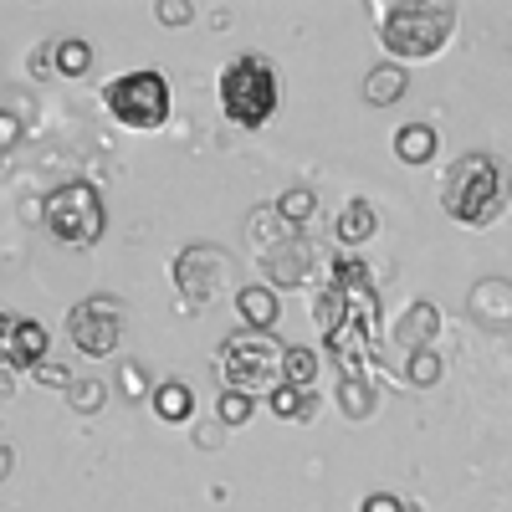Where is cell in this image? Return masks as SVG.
I'll return each mask as SVG.
<instances>
[{
	"mask_svg": "<svg viewBox=\"0 0 512 512\" xmlns=\"http://www.w3.org/2000/svg\"><path fill=\"white\" fill-rule=\"evenodd\" d=\"M369 21L379 31V47L390 52V62H431L456 41L461 11L451 0H400V6H379L374 0Z\"/></svg>",
	"mask_w": 512,
	"mask_h": 512,
	"instance_id": "cell-1",
	"label": "cell"
},
{
	"mask_svg": "<svg viewBox=\"0 0 512 512\" xmlns=\"http://www.w3.org/2000/svg\"><path fill=\"white\" fill-rule=\"evenodd\" d=\"M441 205L456 226L472 231L497 226L512 205V169L497 154H461L441 185Z\"/></svg>",
	"mask_w": 512,
	"mask_h": 512,
	"instance_id": "cell-2",
	"label": "cell"
},
{
	"mask_svg": "<svg viewBox=\"0 0 512 512\" xmlns=\"http://www.w3.org/2000/svg\"><path fill=\"white\" fill-rule=\"evenodd\" d=\"M287 344L277 333H256V328H236L221 354H216V374L221 390H241V395H272L287 384Z\"/></svg>",
	"mask_w": 512,
	"mask_h": 512,
	"instance_id": "cell-3",
	"label": "cell"
},
{
	"mask_svg": "<svg viewBox=\"0 0 512 512\" xmlns=\"http://www.w3.org/2000/svg\"><path fill=\"white\" fill-rule=\"evenodd\" d=\"M216 93H221V113L241 128H267L277 103H282V88H277V67L262 57V52H241L226 62L221 82H216Z\"/></svg>",
	"mask_w": 512,
	"mask_h": 512,
	"instance_id": "cell-4",
	"label": "cell"
},
{
	"mask_svg": "<svg viewBox=\"0 0 512 512\" xmlns=\"http://www.w3.org/2000/svg\"><path fill=\"white\" fill-rule=\"evenodd\" d=\"M103 108L113 113V123L134 128V134H154V128L169 123L175 98H169L164 72L139 67V72H118L113 82H103Z\"/></svg>",
	"mask_w": 512,
	"mask_h": 512,
	"instance_id": "cell-5",
	"label": "cell"
},
{
	"mask_svg": "<svg viewBox=\"0 0 512 512\" xmlns=\"http://www.w3.org/2000/svg\"><path fill=\"white\" fill-rule=\"evenodd\" d=\"M41 221H47V231L62 246L88 251L108 231V210H103V195L88 180H67V185H57L47 200H41Z\"/></svg>",
	"mask_w": 512,
	"mask_h": 512,
	"instance_id": "cell-6",
	"label": "cell"
},
{
	"mask_svg": "<svg viewBox=\"0 0 512 512\" xmlns=\"http://www.w3.org/2000/svg\"><path fill=\"white\" fill-rule=\"evenodd\" d=\"M123 303L108 292H93V297H82V303L67 313V338L88 354V359H113L123 349Z\"/></svg>",
	"mask_w": 512,
	"mask_h": 512,
	"instance_id": "cell-7",
	"label": "cell"
},
{
	"mask_svg": "<svg viewBox=\"0 0 512 512\" xmlns=\"http://www.w3.org/2000/svg\"><path fill=\"white\" fill-rule=\"evenodd\" d=\"M175 282L185 292V308H210L216 292L231 287V256L216 246H185L175 262Z\"/></svg>",
	"mask_w": 512,
	"mask_h": 512,
	"instance_id": "cell-8",
	"label": "cell"
},
{
	"mask_svg": "<svg viewBox=\"0 0 512 512\" xmlns=\"http://www.w3.org/2000/svg\"><path fill=\"white\" fill-rule=\"evenodd\" d=\"M47 344H52V333L36 318L6 313V328H0V359H6L11 374H31L36 364H47Z\"/></svg>",
	"mask_w": 512,
	"mask_h": 512,
	"instance_id": "cell-9",
	"label": "cell"
},
{
	"mask_svg": "<svg viewBox=\"0 0 512 512\" xmlns=\"http://www.w3.org/2000/svg\"><path fill=\"white\" fill-rule=\"evenodd\" d=\"M236 313H241L246 328L272 333L277 318H282V292L272 282H246V287H236Z\"/></svg>",
	"mask_w": 512,
	"mask_h": 512,
	"instance_id": "cell-10",
	"label": "cell"
},
{
	"mask_svg": "<svg viewBox=\"0 0 512 512\" xmlns=\"http://www.w3.org/2000/svg\"><path fill=\"white\" fill-rule=\"evenodd\" d=\"M246 241L256 246V256H272V251H282L287 241H297V231L282 221V210H277V200H272V205H256L251 216H246Z\"/></svg>",
	"mask_w": 512,
	"mask_h": 512,
	"instance_id": "cell-11",
	"label": "cell"
},
{
	"mask_svg": "<svg viewBox=\"0 0 512 512\" xmlns=\"http://www.w3.org/2000/svg\"><path fill=\"white\" fill-rule=\"evenodd\" d=\"M333 236H338V246H344V251L369 246L379 236V210L369 200H349L344 210H338V221H333Z\"/></svg>",
	"mask_w": 512,
	"mask_h": 512,
	"instance_id": "cell-12",
	"label": "cell"
},
{
	"mask_svg": "<svg viewBox=\"0 0 512 512\" xmlns=\"http://www.w3.org/2000/svg\"><path fill=\"white\" fill-rule=\"evenodd\" d=\"M349 323H354L349 292L338 287V282H323V287H313V328H318L323 338H333L338 328H349Z\"/></svg>",
	"mask_w": 512,
	"mask_h": 512,
	"instance_id": "cell-13",
	"label": "cell"
},
{
	"mask_svg": "<svg viewBox=\"0 0 512 512\" xmlns=\"http://www.w3.org/2000/svg\"><path fill=\"white\" fill-rule=\"evenodd\" d=\"M405 93H410V72H405L400 62H379V67H369V77H364V98H369V108H395Z\"/></svg>",
	"mask_w": 512,
	"mask_h": 512,
	"instance_id": "cell-14",
	"label": "cell"
},
{
	"mask_svg": "<svg viewBox=\"0 0 512 512\" xmlns=\"http://www.w3.org/2000/svg\"><path fill=\"white\" fill-rule=\"evenodd\" d=\"M149 405H154V420H164V425H185V420L195 415V395H190V384H185V379H164V384H154Z\"/></svg>",
	"mask_w": 512,
	"mask_h": 512,
	"instance_id": "cell-15",
	"label": "cell"
},
{
	"mask_svg": "<svg viewBox=\"0 0 512 512\" xmlns=\"http://www.w3.org/2000/svg\"><path fill=\"white\" fill-rule=\"evenodd\" d=\"M338 410H344L349 420H369L379 410L374 374H338Z\"/></svg>",
	"mask_w": 512,
	"mask_h": 512,
	"instance_id": "cell-16",
	"label": "cell"
},
{
	"mask_svg": "<svg viewBox=\"0 0 512 512\" xmlns=\"http://www.w3.org/2000/svg\"><path fill=\"white\" fill-rule=\"evenodd\" d=\"M436 149H441V134H436L431 123H405V128H395V159H400V164H431Z\"/></svg>",
	"mask_w": 512,
	"mask_h": 512,
	"instance_id": "cell-17",
	"label": "cell"
},
{
	"mask_svg": "<svg viewBox=\"0 0 512 512\" xmlns=\"http://www.w3.org/2000/svg\"><path fill=\"white\" fill-rule=\"evenodd\" d=\"M436 323H441V313H436L431 303H415V308H405V313H400V333H395V344H400L405 354H415V349H431Z\"/></svg>",
	"mask_w": 512,
	"mask_h": 512,
	"instance_id": "cell-18",
	"label": "cell"
},
{
	"mask_svg": "<svg viewBox=\"0 0 512 512\" xmlns=\"http://www.w3.org/2000/svg\"><path fill=\"white\" fill-rule=\"evenodd\" d=\"M52 67H57V77H82L93 67V47L77 36H57L52 41Z\"/></svg>",
	"mask_w": 512,
	"mask_h": 512,
	"instance_id": "cell-19",
	"label": "cell"
},
{
	"mask_svg": "<svg viewBox=\"0 0 512 512\" xmlns=\"http://www.w3.org/2000/svg\"><path fill=\"white\" fill-rule=\"evenodd\" d=\"M267 410H272L277 420H313L318 400H313V390H292V384H282V390L267 395Z\"/></svg>",
	"mask_w": 512,
	"mask_h": 512,
	"instance_id": "cell-20",
	"label": "cell"
},
{
	"mask_svg": "<svg viewBox=\"0 0 512 512\" xmlns=\"http://www.w3.org/2000/svg\"><path fill=\"white\" fill-rule=\"evenodd\" d=\"M441 354L436 349H415L405 354V384H415V390H431V384H441Z\"/></svg>",
	"mask_w": 512,
	"mask_h": 512,
	"instance_id": "cell-21",
	"label": "cell"
},
{
	"mask_svg": "<svg viewBox=\"0 0 512 512\" xmlns=\"http://www.w3.org/2000/svg\"><path fill=\"white\" fill-rule=\"evenodd\" d=\"M67 400H72L77 415H98V410L108 405V384H103L98 374H77V384L67 390Z\"/></svg>",
	"mask_w": 512,
	"mask_h": 512,
	"instance_id": "cell-22",
	"label": "cell"
},
{
	"mask_svg": "<svg viewBox=\"0 0 512 512\" xmlns=\"http://www.w3.org/2000/svg\"><path fill=\"white\" fill-rule=\"evenodd\" d=\"M277 210H282V221H287L292 231H303V226L313 221L318 200H313V190H303V185H297V190H282V195H277Z\"/></svg>",
	"mask_w": 512,
	"mask_h": 512,
	"instance_id": "cell-23",
	"label": "cell"
},
{
	"mask_svg": "<svg viewBox=\"0 0 512 512\" xmlns=\"http://www.w3.org/2000/svg\"><path fill=\"white\" fill-rule=\"evenodd\" d=\"M318 354L313 349H297V344H287V384H292V390H313V379H318Z\"/></svg>",
	"mask_w": 512,
	"mask_h": 512,
	"instance_id": "cell-24",
	"label": "cell"
},
{
	"mask_svg": "<svg viewBox=\"0 0 512 512\" xmlns=\"http://www.w3.org/2000/svg\"><path fill=\"white\" fill-rule=\"evenodd\" d=\"M251 415H256V400H251V395H241V390H221V395H216V420L226 425V431L246 425Z\"/></svg>",
	"mask_w": 512,
	"mask_h": 512,
	"instance_id": "cell-25",
	"label": "cell"
},
{
	"mask_svg": "<svg viewBox=\"0 0 512 512\" xmlns=\"http://www.w3.org/2000/svg\"><path fill=\"white\" fill-rule=\"evenodd\" d=\"M31 379H36V384H52V390H72V384H77V369L47 359V364H36V369H31Z\"/></svg>",
	"mask_w": 512,
	"mask_h": 512,
	"instance_id": "cell-26",
	"label": "cell"
},
{
	"mask_svg": "<svg viewBox=\"0 0 512 512\" xmlns=\"http://www.w3.org/2000/svg\"><path fill=\"white\" fill-rule=\"evenodd\" d=\"M118 390H123V400H149V395H154L139 364H123V369H118Z\"/></svg>",
	"mask_w": 512,
	"mask_h": 512,
	"instance_id": "cell-27",
	"label": "cell"
},
{
	"mask_svg": "<svg viewBox=\"0 0 512 512\" xmlns=\"http://www.w3.org/2000/svg\"><path fill=\"white\" fill-rule=\"evenodd\" d=\"M154 21H159V26H190V21H195V6H185V0H159Z\"/></svg>",
	"mask_w": 512,
	"mask_h": 512,
	"instance_id": "cell-28",
	"label": "cell"
},
{
	"mask_svg": "<svg viewBox=\"0 0 512 512\" xmlns=\"http://www.w3.org/2000/svg\"><path fill=\"white\" fill-rule=\"evenodd\" d=\"M359 512H410V507H405V502H400L395 492H369Z\"/></svg>",
	"mask_w": 512,
	"mask_h": 512,
	"instance_id": "cell-29",
	"label": "cell"
},
{
	"mask_svg": "<svg viewBox=\"0 0 512 512\" xmlns=\"http://www.w3.org/2000/svg\"><path fill=\"white\" fill-rule=\"evenodd\" d=\"M226 441V425L221 420H210V425H195V446H205V451H216Z\"/></svg>",
	"mask_w": 512,
	"mask_h": 512,
	"instance_id": "cell-30",
	"label": "cell"
},
{
	"mask_svg": "<svg viewBox=\"0 0 512 512\" xmlns=\"http://www.w3.org/2000/svg\"><path fill=\"white\" fill-rule=\"evenodd\" d=\"M16 139H21V118L6 113V118H0V149H16Z\"/></svg>",
	"mask_w": 512,
	"mask_h": 512,
	"instance_id": "cell-31",
	"label": "cell"
}]
</instances>
